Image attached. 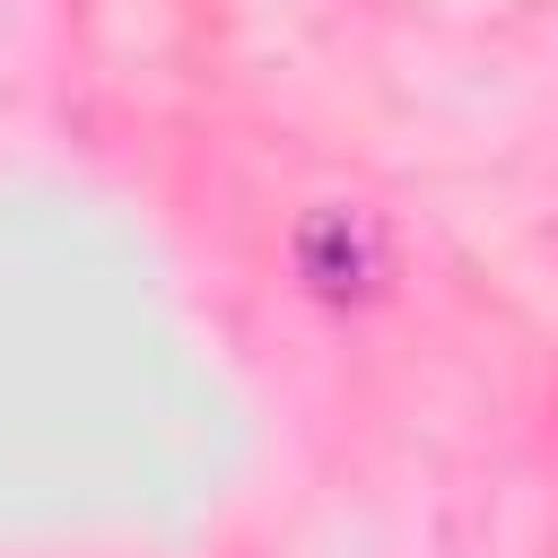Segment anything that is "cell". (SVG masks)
I'll use <instances>...</instances> for the list:
<instances>
[{
  "label": "cell",
  "mask_w": 558,
  "mask_h": 558,
  "mask_svg": "<svg viewBox=\"0 0 558 558\" xmlns=\"http://www.w3.org/2000/svg\"><path fill=\"white\" fill-rule=\"evenodd\" d=\"M296 279L323 305H366L384 288V227L366 209H349V201L305 209V227H296Z\"/></svg>",
  "instance_id": "cell-1"
}]
</instances>
